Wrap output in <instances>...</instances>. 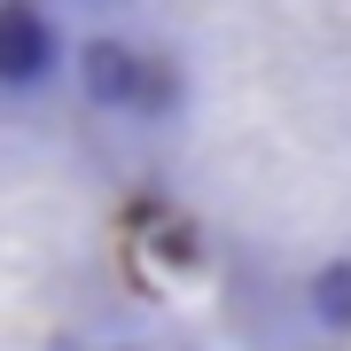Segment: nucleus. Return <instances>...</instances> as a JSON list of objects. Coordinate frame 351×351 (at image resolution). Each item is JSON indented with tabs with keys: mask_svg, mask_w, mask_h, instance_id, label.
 <instances>
[{
	"mask_svg": "<svg viewBox=\"0 0 351 351\" xmlns=\"http://www.w3.org/2000/svg\"><path fill=\"white\" fill-rule=\"evenodd\" d=\"M313 313L328 328H351V265H328V274L313 281Z\"/></svg>",
	"mask_w": 351,
	"mask_h": 351,
	"instance_id": "3",
	"label": "nucleus"
},
{
	"mask_svg": "<svg viewBox=\"0 0 351 351\" xmlns=\"http://www.w3.org/2000/svg\"><path fill=\"white\" fill-rule=\"evenodd\" d=\"M55 55H63L55 16L39 8V0H0V86H8V94L47 86V78H55Z\"/></svg>",
	"mask_w": 351,
	"mask_h": 351,
	"instance_id": "1",
	"label": "nucleus"
},
{
	"mask_svg": "<svg viewBox=\"0 0 351 351\" xmlns=\"http://www.w3.org/2000/svg\"><path fill=\"white\" fill-rule=\"evenodd\" d=\"M141 71H149V55H133L125 39H86L78 47V86L101 110H141Z\"/></svg>",
	"mask_w": 351,
	"mask_h": 351,
	"instance_id": "2",
	"label": "nucleus"
}]
</instances>
